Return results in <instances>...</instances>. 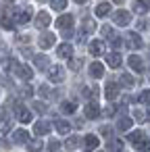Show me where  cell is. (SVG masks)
I'll list each match as a JSON object with an SVG mask.
<instances>
[{
	"label": "cell",
	"mask_w": 150,
	"mask_h": 152,
	"mask_svg": "<svg viewBox=\"0 0 150 152\" xmlns=\"http://www.w3.org/2000/svg\"><path fill=\"white\" fill-rule=\"evenodd\" d=\"M142 140H146V133H144V131H133V133H129V142L140 144Z\"/></svg>",
	"instance_id": "obj_26"
},
{
	"label": "cell",
	"mask_w": 150,
	"mask_h": 152,
	"mask_svg": "<svg viewBox=\"0 0 150 152\" xmlns=\"http://www.w3.org/2000/svg\"><path fill=\"white\" fill-rule=\"evenodd\" d=\"M148 94H150V92H148V90H144V92H142V96H140V100H142L144 104H148Z\"/></svg>",
	"instance_id": "obj_39"
},
{
	"label": "cell",
	"mask_w": 150,
	"mask_h": 152,
	"mask_svg": "<svg viewBox=\"0 0 150 152\" xmlns=\"http://www.w3.org/2000/svg\"><path fill=\"white\" fill-rule=\"evenodd\" d=\"M90 75H92V77H96V79H100V77L104 75V65H102V63H98V61H94V63L90 65Z\"/></svg>",
	"instance_id": "obj_13"
},
{
	"label": "cell",
	"mask_w": 150,
	"mask_h": 152,
	"mask_svg": "<svg viewBox=\"0 0 150 152\" xmlns=\"http://www.w3.org/2000/svg\"><path fill=\"white\" fill-rule=\"evenodd\" d=\"M59 148H61V142H56V140H52V142L48 144V150H50V152H56Z\"/></svg>",
	"instance_id": "obj_35"
},
{
	"label": "cell",
	"mask_w": 150,
	"mask_h": 152,
	"mask_svg": "<svg viewBox=\"0 0 150 152\" xmlns=\"http://www.w3.org/2000/svg\"><path fill=\"white\" fill-rule=\"evenodd\" d=\"M108 13H110V4L108 2H100L96 7V17H106Z\"/></svg>",
	"instance_id": "obj_21"
},
{
	"label": "cell",
	"mask_w": 150,
	"mask_h": 152,
	"mask_svg": "<svg viewBox=\"0 0 150 152\" xmlns=\"http://www.w3.org/2000/svg\"><path fill=\"white\" fill-rule=\"evenodd\" d=\"M40 2H44V0H40Z\"/></svg>",
	"instance_id": "obj_47"
},
{
	"label": "cell",
	"mask_w": 150,
	"mask_h": 152,
	"mask_svg": "<svg viewBox=\"0 0 150 152\" xmlns=\"http://www.w3.org/2000/svg\"><path fill=\"white\" fill-rule=\"evenodd\" d=\"M15 113H17V119H19L21 123H29V121H31V113H29L25 106L17 104V106H15Z\"/></svg>",
	"instance_id": "obj_5"
},
{
	"label": "cell",
	"mask_w": 150,
	"mask_h": 152,
	"mask_svg": "<svg viewBox=\"0 0 150 152\" xmlns=\"http://www.w3.org/2000/svg\"><path fill=\"white\" fill-rule=\"evenodd\" d=\"M113 19H115V23H117V25H129L131 15H129L127 11H117V13L113 15Z\"/></svg>",
	"instance_id": "obj_4"
},
{
	"label": "cell",
	"mask_w": 150,
	"mask_h": 152,
	"mask_svg": "<svg viewBox=\"0 0 150 152\" xmlns=\"http://www.w3.org/2000/svg\"><path fill=\"white\" fill-rule=\"evenodd\" d=\"M119 81H121V83H123V86H125V88H133V83H135V81H133V77H131V75H129V73H123V75H121V79H119Z\"/></svg>",
	"instance_id": "obj_28"
},
{
	"label": "cell",
	"mask_w": 150,
	"mask_h": 152,
	"mask_svg": "<svg viewBox=\"0 0 150 152\" xmlns=\"http://www.w3.org/2000/svg\"><path fill=\"white\" fill-rule=\"evenodd\" d=\"M73 25V15H61L59 19H56V27H61V29H69Z\"/></svg>",
	"instance_id": "obj_10"
},
{
	"label": "cell",
	"mask_w": 150,
	"mask_h": 152,
	"mask_svg": "<svg viewBox=\"0 0 150 152\" xmlns=\"http://www.w3.org/2000/svg\"><path fill=\"white\" fill-rule=\"evenodd\" d=\"M127 65H129L133 71H142V69H144V63H142V58H140L138 54H131V56L127 58Z\"/></svg>",
	"instance_id": "obj_16"
},
{
	"label": "cell",
	"mask_w": 150,
	"mask_h": 152,
	"mask_svg": "<svg viewBox=\"0 0 150 152\" xmlns=\"http://www.w3.org/2000/svg\"><path fill=\"white\" fill-rule=\"evenodd\" d=\"M102 52H104V44H102L100 40H92V42H90V54L100 56Z\"/></svg>",
	"instance_id": "obj_15"
},
{
	"label": "cell",
	"mask_w": 150,
	"mask_h": 152,
	"mask_svg": "<svg viewBox=\"0 0 150 152\" xmlns=\"http://www.w3.org/2000/svg\"><path fill=\"white\" fill-rule=\"evenodd\" d=\"M104 115H106V117H113V115H115V106H106V108H104Z\"/></svg>",
	"instance_id": "obj_40"
},
{
	"label": "cell",
	"mask_w": 150,
	"mask_h": 152,
	"mask_svg": "<svg viewBox=\"0 0 150 152\" xmlns=\"http://www.w3.org/2000/svg\"><path fill=\"white\" fill-rule=\"evenodd\" d=\"M56 56H61V58H71V56H73V46H71V44H61V46L56 48Z\"/></svg>",
	"instance_id": "obj_11"
},
{
	"label": "cell",
	"mask_w": 150,
	"mask_h": 152,
	"mask_svg": "<svg viewBox=\"0 0 150 152\" xmlns=\"http://www.w3.org/2000/svg\"><path fill=\"white\" fill-rule=\"evenodd\" d=\"M133 9H135L138 13H146V11H148V7H146L144 2H140V0H138V2H135V7H133Z\"/></svg>",
	"instance_id": "obj_34"
},
{
	"label": "cell",
	"mask_w": 150,
	"mask_h": 152,
	"mask_svg": "<svg viewBox=\"0 0 150 152\" xmlns=\"http://www.w3.org/2000/svg\"><path fill=\"white\" fill-rule=\"evenodd\" d=\"M129 127H131V119L129 117H121L117 121V129L119 131H129Z\"/></svg>",
	"instance_id": "obj_22"
},
{
	"label": "cell",
	"mask_w": 150,
	"mask_h": 152,
	"mask_svg": "<svg viewBox=\"0 0 150 152\" xmlns=\"http://www.w3.org/2000/svg\"><path fill=\"white\" fill-rule=\"evenodd\" d=\"M34 131H36L38 137H40V135H46V133H50V123H48V121H38Z\"/></svg>",
	"instance_id": "obj_17"
},
{
	"label": "cell",
	"mask_w": 150,
	"mask_h": 152,
	"mask_svg": "<svg viewBox=\"0 0 150 152\" xmlns=\"http://www.w3.org/2000/svg\"><path fill=\"white\" fill-rule=\"evenodd\" d=\"M69 67H71L73 71H79V67H81V61H73V58H71V63H69Z\"/></svg>",
	"instance_id": "obj_36"
},
{
	"label": "cell",
	"mask_w": 150,
	"mask_h": 152,
	"mask_svg": "<svg viewBox=\"0 0 150 152\" xmlns=\"http://www.w3.org/2000/svg\"><path fill=\"white\" fill-rule=\"evenodd\" d=\"M13 140H15L17 144H27V142H29V133H27L25 129H17V131L13 133Z\"/></svg>",
	"instance_id": "obj_19"
},
{
	"label": "cell",
	"mask_w": 150,
	"mask_h": 152,
	"mask_svg": "<svg viewBox=\"0 0 150 152\" xmlns=\"http://www.w3.org/2000/svg\"><path fill=\"white\" fill-rule=\"evenodd\" d=\"M48 77H50V81H56V83H59V81L65 79V73H63V69L56 65V67H50V69H48Z\"/></svg>",
	"instance_id": "obj_8"
},
{
	"label": "cell",
	"mask_w": 150,
	"mask_h": 152,
	"mask_svg": "<svg viewBox=\"0 0 150 152\" xmlns=\"http://www.w3.org/2000/svg\"><path fill=\"white\" fill-rule=\"evenodd\" d=\"M135 148H138V150H142V152H148V148H150V146H148V137H146V140H142L140 144H135Z\"/></svg>",
	"instance_id": "obj_32"
},
{
	"label": "cell",
	"mask_w": 150,
	"mask_h": 152,
	"mask_svg": "<svg viewBox=\"0 0 150 152\" xmlns=\"http://www.w3.org/2000/svg\"><path fill=\"white\" fill-rule=\"evenodd\" d=\"M121 42H123L121 38H113V46H115V48H119V46H121Z\"/></svg>",
	"instance_id": "obj_43"
},
{
	"label": "cell",
	"mask_w": 150,
	"mask_h": 152,
	"mask_svg": "<svg viewBox=\"0 0 150 152\" xmlns=\"http://www.w3.org/2000/svg\"><path fill=\"white\" fill-rule=\"evenodd\" d=\"M54 42H56V36L50 34V31H46V34H42V38H40V48H52Z\"/></svg>",
	"instance_id": "obj_6"
},
{
	"label": "cell",
	"mask_w": 150,
	"mask_h": 152,
	"mask_svg": "<svg viewBox=\"0 0 150 152\" xmlns=\"http://www.w3.org/2000/svg\"><path fill=\"white\" fill-rule=\"evenodd\" d=\"M77 146H79V137H77V135H73V137H69V140L65 142V148H67V150H75Z\"/></svg>",
	"instance_id": "obj_29"
},
{
	"label": "cell",
	"mask_w": 150,
	"mask_h": 152,
	"mask_svg": "<svg viewBox=\"0 0 150 152\" xmlns=\"http://www.w3.org/2000/svg\"><path fill=\"white\" fill-rule=\"evenodd\" d=\"M15 71H17V75H19L21 79H25V81H29L31 75H34V71H31L27 65H15Z\"/></svg>",
	"instance_id": "obj_7"
},
{
	"label": "cell",
	"mask_w": 150,
	"mask_h": 152,
	"mask_svg": "<svg viewBox=\"0 0 150 152\" xmlns=\"http://www.w3.org/2000/svg\"><path fill=\"white\" fill-rule=\"evenodd\" d=\"M31 92H34V90H31L29 86H25V88L21 90V94H23V96H31Z\"/></svg>",
	"instance_id": "obj_42"
},
{
	"label": "cell",
	"mask_w": 150,
	"mask_h": 152,
	"mask_svg": "<svg viewBox=\"0 0 150 152\" xmlns=\"http://www.w3.org/2000/svg\"><path fill=\"white\" fill-rule=\"evenodd\" d=\"M13 15V19H15V23H27L29 19H31V11L29 9H25V11H11Z\"/></svg>",
	"instance_id": "obj_3"
},
{
	"label": "cell",
	"mask_w": 150,
	"mask_h": 152,
	"mask_svg": "<svg viewBox=\"0 0 150 152\" xmlns=\"http://www.w3.org/2000/svg\"><path fill=\"white\" fill-rule=\"evenodd\" d=\"M61 110L67 113V115H73V113L77 110V104H75V102H63V104H61Z\"/></svg>",
	"instance_id": "obj_25"
},
{
	"label": "cell",
	"mask_w": 150,
	"mask_h": 152,
	"mask_svg": "<svg viewBox=\"0 0 150 152\" xmlns=\"http://www.w3.org/2000/svg\"><path fill=\"white\" fill-rule=\"evenodd\" d=\"M73 2H77V4H83V2H88V0H73Z\"/></svg>",
	"instance_id": "obj_44"
},
{
	"label": "cell",
	"mask_w": 150,
	"mask_h": 152,
	"mask_svg": "<svg viewBox=\"0 0 150 152\" xmlns=\"http://www.w3.org/2000/svg\"><path fill=\"white\" fill-rule=\"evenodd\" d=\"M11 127H13V123H11V119L7 117V113H4V108H2V110H0V133L11 131Z\"/></svg>",
	"instance_id": "obj_9"
},
{
	"label": "cell",
	"mask_w": 150,
	"mask_h": 152,
	"mask_svg": "<svg viewBox=\"0 0 150 152\" xmlns=\"http://www.w3.org/2000/svg\"><path fill=\"white\" fill-rule=\"evenodd\" d=\"M133 115H135V119H138V121H148V117H146V113H140V110H135Z\"/></svg>",
	"instance_id": "obj_38"
},
{
	"label": "cell",
	"mask_w": 150,
	"mask_h": 152,
	"mask_svg": "<svg viewBox=\"0 0 150 152\" xmlns=\"http://www.w3.org/2000/svg\"><path fill=\"white\" fill-rule=\"evenodd\" d=\"M34 110L36 113H46V104L44 102H34Z\"/></svg>",
	"instance_id": "obj_33"
},
{
	"label": "cell",
	"mask_w": 150,
	"mask_h": 152,
	"mask_svg": "<svg viewBox=\"0 0 150 152\" xmlns=\"http://www.w3.org/2000/svg\"><path fill=\"white\" fill-rule=\"evenodd\" d=\"M142 2H144V4H146V7H148V0H142Z\"/></svg>",
	"instance_id": "obj_46"
},
{
	"label": "cell",
	"mask_w": 150,
	"mask_h": 152,
	"mask_svg": "<svg viewBox=\"0 0 150 152\" xmlns=\"http://www.w3.org/2000/svg\"><path fill=\"white\" fill-rule=\"evenodd\" d=\"M121 63H123V58H121L119 52H110V54H106V65H108V67L117 69V67H121Z\"/></svg>",
	"instance_id": "obj_12"
},
{
	"label": "cell",
	"mask_w": 150,
	"mask_h": 152,
	"mask_svg": "<svg viewBox=\"0 0 150 152\" xmlns=\"http://www.w3.org/2000/svg\"><path fill=\"white\" fill-rule=\"evenodd\" d=\"M102 36H104V38H113V29L104 25V27H102Z\"/></svg>",
	"instance_id": "obj_37"
},
{
	"label": "cell",
	"mask_w": 150,
	"mask_h": 152,
	"mask_svg": "<svg viewBox=\"0 0 150 152\" xmlns=\"http://www.w3.org/2000/svg\"><path fill=\"white\" fill-rule=\"evenodd\" d=\"M86 117H88V119H98V117H100V108H98V104L88 102V104H86Z\"/></svg>",
	"instance_id": "obj_14"
},
{
	"label": "cell",
	"mask_w": 150,
	"mask_h": 152,
	"mask_svg": "<svg viewBox=\"0 0 150 152\" xmlns=\"http://www.w3.org/2000/svg\"><path fill=\"white\" fill-rule=\"evenodd\" d=\"M36 25H38V29H40V27H42V29H44V27H48V25H50V15L42 11V13L36 17Z\"/></svg>",
	"instance_id": "obj_18"
},
{
	"label": "cell",
	"mask_w": 150,
	"mask_h": 152,
	"mask_svg": "<svg viewBox=\"0 0 150 152\" xmlns=\"http://www.w3.org/2000/svg\"><path fill=\"white\" fill-rule=\"evenodd\" d=\"M54 127H56L59 133H69V131H71V125H69L67 121H63V119H59V121L54 123Z\"/></svg>",
	"instance_id": "obj_23"
},
{
	"label": "cell",
	"mask_w": 150,
	"mask_h": 152,
	"mask_svg": "<svg viewBox=\"0 0 150 152\" xmlns=\"http://www.w3.org/2000/svg\"><path fill=\"white\" fill-rule=\"evenodd\" d=\"M125 42H127V46H129L131 50L142 48V38H140L135 31H127V34H125Z\"/></svg>",
	"instance_id": "obj_1"
},
{
	"label": "cell",
	"mask_w": 150,
	"mask_h": 152,
	"mask_svg": "<svg viewBox=\"0 0 150 152\" xmlns=\"http://www.w3.org/2000/svg\"><path fill=\"white\" fill-rule=\"evenodd\" d=\"M83 142H86V146H88V148H98V137H96V135H92V133H88V135L83 137Z\"/></svg>",
	"instance_id": "obj_27"
},
{
	"label": "cell",
	"mask_w": 150,
	"mask_h": 152,
	"mask_svg": "<svg viewBox=\"0 0 150 152\" xmlns=\"http://www.w3.org/2000/svg\"><path fill=\"white\" fill-rule=\"evenodd\" d=\"M50 7H52L54 11H63V9L67 7V0H50Z\"/></svg>",
	"instance_id": "obj_30"
},
{
	"label": "cell",
	"mask_w": 150,
	"mask_h": 152,
	"mask_svg": "<svg viewBox=\"0 0 150 152\" xmlns=\"http://www.w3.org/2000/svg\"><path fill=\"white\" fill-rule=\"evenodd\" d=\"M34 65H36L40 71H44V69H48V58H46L44 54H36V56H34Z\"/></svg>",
	"instance_id": "obj_20"
},
{
	"label": "cell",
	"mask_w": 150,
	"mask_h": 152,
	"mask_svg": "<svg viewBox=\"0 0 150 152\" xmlns=\"http://www.w3.org/2000/svg\"><path fill=\"white\" fill-rule=\"evenodd\" d=\"M104 96H106V100H115V98L119 96V83L106 81V86H104Z\"/></svg>",
	"instance_id": "obj_2"
},
{
	"label": "cell",
	"mask_w": 150,
	"mask_h": 152,
	"mask_svg": "<svg viewBox=\"0 0 150 152\" xmlns=\"http://www.w3.org/2000/svg\"><path fill=\"white\" fill-rule=\"evenodd\" d=\"M100 133L104 137H110V127H100Z\"/></svg>",
	"instance_id": "obj_41"
},
{
	"label": "cell",
	"mask_w": 150,
	"mask_h": 152,
	"mask_svg": "<svg viewBox=\"0 0 150 152\" xmlns=\"http://www.w3.org/2000/svg\"><path fill=\"white\" fill-rule=\"evenodd\" d=\"M42 148H44V144H42L40 140H29V142H27V150H29V152H40Z\"/></svg>",
	"instance_id": "obj_24"
},
{
	"label": "cell",
	"mask_w": 150,
	"mask_h": 152,
	"mask_svg": "<svg viewBox=\"0 0 150 152\" xmlns=\"http://www.w3.org/2000/svg\"><path fill=\"white\" fill-rule=\"evenodd\" d=\"M113 2H117V4H123V0H113Z\"/></svg>",
	"instance_id": "obj_45"
},
{
	"label": "cell",
	"mask_w": 150,
	"mask_h": 152,
	"mask_svg": "<svg viewBox=\"0 0 150 152\" xmlns=\"http://www.w3.org/2000/svg\"><path fill=\"white\" fill-rule=\"evenodd\" d=\"M0 25H2L4 29H13V25H15V23H13V19H11V17H2V21H0Z\"/></svg>",
	"instance_id": "obj_31"
}]
</instances>
